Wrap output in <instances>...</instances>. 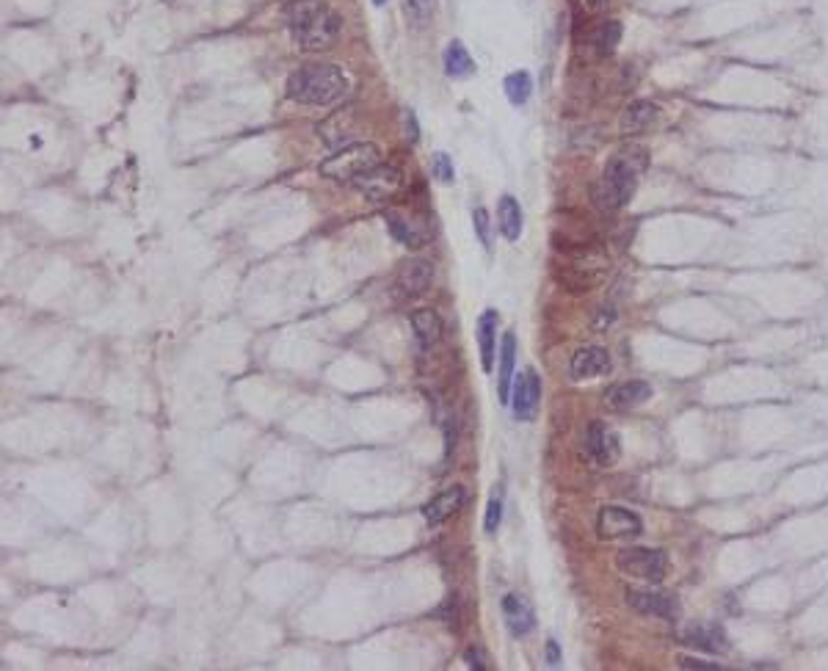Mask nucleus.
<instances>
[{
    "label": "nucleus",
    "mask_w": 828,
    "mask_h": 671,
    "mask_svg": "<svg viewBox=\"0 0 828 671\" xmlns=\"http://www.w3.org/2000/svg\"><path fill=\"white\" fill-rule=\"evenodd\" d=\"M431 282H434V266L429 260H406L398 269L395 290L403 299H418L431 288Z\"/></svg>",
    "instance_id": "9b49d317"
},
{
    "label": "nucleus",
    "mask_w": 828,
    "mask_h": 671,
    "mask_svg": "<svg viewBox=\"0 0 828 671\" xmlns=\"http://www.w3.org/2000/svg\"><path fill=\"white\" fill-rule=\"evenodd\" d=\"M547 663H550V666H558V663H560V649H558V644H555L552 638L547 641Z\"/></svg>",
    "instance_id": "2f4dec72"
},
{
    "label": "nucleus",
    "mask_w": 828,
    "mask_h": 671,
    "mask_svg": "<svg viewBox=\"0 0 828 671\" xmlns=\"http://www.w3.org/2000/svg\"><path fill=\"white\" fill-rule=\"evenodd\" d=\"M406 136L411 138V141H418V122H414V114L411 111H406Z\"/></svg>",
    "instance_id": "473e14b6"
},
{
    "label": "nucleus",
    "mask_w": 828,
    "mask_h": 671,
    "mask_svg": "<svg viewBox=\"0 0 828 671\" xmlns=\"http://www.w3.org/2000/svg\"><path fill=\"white\" fill-rule=\"evenodd\" d=\"M411 329H414V338H418V346L423 351H431L442 338V318L431 307L414 310L411 312Z\"/></svg>",
    "instance_id": "dca6fc26"
},
{
    "label": "nucleus",
    "mask_w": 828,
    "mask_h": 671,
    "mask_svg": "<svg viewBox=\"0 0 828 671\" xmlns=\"http://www.w3.org/2000/svg\"><path fill=\"white\" fill-rule=\"evenodd\" d=\"M500 520H503V500L500 497H491L489 506H486V517H483V528H486L489 536L497 534V528H500Z\"/></svg>",
    "instance_id": "bb28decb"
},
{
    "label": "nucleus",
    "mask_w": 828,
    "mask_h": 671,
    "mask_svg": "<svg viewBox=\"0 0 828 671\" xmlns=\"http://www.w3.org/2000/svg\"><path fill=\"white\" fill-rule=\"evenodd\" d=\"M464 663H467L470 668H478V671H486V668H489V660H486V655H483L480 646H470V649L464 652Z\"/></svg>",
    "instance_id": "c756f323"
},
{
    "label": "nucleus",
    "mask_w": 828,
    "mask_h": 671,
    "mask_svg": "<svg viewBox=\"0 0 828 671\" xmlns=\"http://www.w3.org/2000/svg\"><path fill=\"white\" fill-rule=\"evenodd\" d=\"M379 163H381L379 147L370 141H357V144H346L331 158H326L320 163V175L338 183H357L362 175L376 169Z\"/></svg>",
    "instance_id": "20e7f679"
},
{
    "label": "nucleus",
    "mask_w": 828,
    "mask_h": 671,
    "mask_svg": "<svg viewBox=\"0 0 828 671\" xmlns=\"http://www.w3.org/2000/svg\"><path fill=\"white\" fill-rule=\"evenodd\" d=\"M608 371H611V354L602 346H583V349H577L574 357H571V365H569V373L577 381L605 376Z\"/></svg>",
    "instance_id": "f8f14e48"
},
{
    "label": "nucleus",
    "mask_w": 828,
    "mask_h": 671,
    "mask_svg": "<svg viewBox=\"0 0 828 671\" xmlns=\"http://www.w3.org/2000/svg\"><path fill=\"white\" fill-rule=\"evenodd\" d=\"M649 398H651V384L638 381V379H632V381H621V384H613V387L608 390V395H605L608 406H611V409H619V412L635 409V406L646 403Z\"/></svg>",
    "instance_id": "2eb2a0df"
},
{
    "label": "nucleus",
    "mask_w": 828,
    "mask_h": 671,
    "mask_svg": "<svg viewBox=\"0 0 828 671\" xmlns=\"http://www.w3.org/2000/svg\"><path fill=\"white\" fill-rule=\"evenodd\" d=\"M348 89V77L335 64H304L288 77V97L301 106H331Z\"/></svg>",
    "instance_id": "7ed1b4c3"
},
{
    "label": "nucleus",
    "mask_w": 828,
    "mask_h": 671,
    "mask_svg": "<svg viewBox=\"0 0 828 671\" xmlns=\"http://www.w3.org/2000/svg\"><path fill=\"white\" fill-rule=\"evenodd\" d=\"M586 456L597 467H613L621 456L619 434L605 423H591L589 432H586Z\"/></svg>",
    "instance_id": "1a4fd4ad"
},
{
    "label": "nucleus",
    "mask_w": 828,
    "mask_h": 671,
    "mask_svg": "<svg viewBox=\"0 0 828 671\" xmlns=\"http://www.w3.org/2000/svg\"><path fill=\"white\" fill-rule=\"evenodd\" d=\"M619 42H621V25H619L616 20L602 23V25L594 31V36H591V45H594L597 56H611V53L619 47Z\"/></svg>",
    "instance_id": "393cba45"
},
{
    "label": "nucleus",
    "mask_w": 828,
    "mask_h": 671,
    "mask_svg": "<svg viewBox=\"0 0 828 671\" xmlns=\"http://www.w3.org/2000/svg\"><path fill=\"white\" fill-rule=\"evenodd\" d=\"M680 666H682V668H710V671L721 668L718 663H710V660H699V657H680Z\"/></svg>",
    "instance_id": "7c9ffc66"
},
{
    "label": "nucleus",
    "mask_w": 828,
    "mask_h": 671,
    "mask_svg": "<svg viewBox=\"0 0 828 671\" xmlns=\"http://www.w3.org/2000/svg\"><path fill=\"white\" fill-rule=\"evenodd\" d=\"M400 183H403V178H400V172L395 169V166L379 163L376 169H370L368 175H362L354 186H357V191L365 194L370 202H387L389 197L398 194Z\"/></svg>",
    "instance_id": "9d476101"
},
{
    "label": "nucleus",
    "mask_w": 828,
    "mask_h": 671,
    "mask_svg": "<svg viewBox=\"0 0 828 671\" xmlns=\"http://www.w3.org/2000/svg\"><path fill=\"white\" fill-rule=\"evenodd\" d=\"M285 20L301 50H328L343 34V17L320 0H293Z\"/></svg>",
    "instance_id": "f03ea898"
},
{
    "label": "nucleus",
    "mask_w": 828,
    "mask_h": 671,
    "mask_svg": "<svg viewBox=\"0 0 828 671\" xmlns=\"http://www.w3.org/2000/svg\"><path fill=\"white\" fill-rule=\"evenodd\" d=\"M514 414L520 423H530L536 421L539 406H541V379L536 373V368H525L514 384V398H511Z\"/></svg>",
    "instance_id": "6e6552de"
},
{
    "label": "nucleus",
    "mask_w": 828,
    "mask_h": 671,
    "mask_svg": "<svg viewBox=\"0 0 828 671\" xmlns=\"http://www.w3.org/2000/svg\"><path fill=\"white\" fill-rule=\"evenodd\" d=\"M597 534L600 539L619 542V539H635L643 534V523L635 512L621 506H605L597 517Z\"/></svg>",
    "instance_id": "423d86ee"
},
{
    "label": "nucleus",
    "mask_w": 828,
    "mask_h": 671,
    "mask_svg": "<svg viewBox=\"0 0 828 671\" xmlns=\"http://www.w3.org/2000/svg\"><path fill=\"white\" fill-rule=\"evenodd\" d=\"M657 114H660V108H657L654 103H649V100H635V103H630L627 111L621 114L619 127H621L624 136H638V133H643L646 127H651V122L657 119Z\"/></svg>",
    "instance_id": "aec40b11"
},
{
    "label": "nucleus",
    "mask_w": 828,
    "mask_h": 671,
    "mask_svg": "<svg viewBox=\"0 0 828 671\" xmlns=\"http://www.w3.org/2000/svg\"><path fill=\"white\" fill-rule=\"evenodd\" d=\"M646 166H649V155H646L643 147H635V144L621 147L605 163L602 178L594 186V205L605 213L621 210L632 199V194L641 183V175L646 172Z\"/></svg>",
    "instance_id": "f257e3e1"
},
{
    "label": "nucleus",
    "mask_w": 828,
    "mask_h": 671,
    "mask_svg": "<svg viewBox=\"0 0 828 671\" xmlns=\"http://www.w3.org/2000/svg\"><path fill=\"white\" fill-rule=\"evenodd\" d=\"M583 4H586L591 12H600V9H605V6H608V0H583Z\"/></svg>",
    "instance_id": "72a5a7b5"
},
{
    "label": "nucleus",
    "mask_w": 828,
    "mask_h": 671,
    "mask_svg": "<svg viewBox=\"0 0 828 671\" xmlns=\"http://www.w3.org/2000/svg\"><path fill=\"white\" fill-rule=\"evenodd\" d=\"M503 619L514 638H522V635L533 633V627H536V611H533L530 600L522 595L503 597Z\"/></svg>",
    "instance_id": "ddd939ff"
},
{
    "label": "nucleus",
    "mask_w": 828,
    "mask_h": 671,
    "mask_svg": "<svg viewBox=\"0 0 828 671\" xmlns=\"http://www.w3.org/2000/svg\"><path fill=\"white\" fill-rule=\"evenodd\" d=\"M497 326H500V315L497 310H486L478 318V349H480V365L486 373L494 368V354H497Z\"/></svg>",
    "instance_id": "f3484780"
},
{
    "label": "nucleus",
    "mask_w": 828,
    "mask_h": 671,
    "mask_svg": "<svg viewBox=\"0 0 828 671\" xmlns=\"http://www.w3.org/2000/svg\"><path fill=\"white\" fill-rule=\"evenodd\" d=\"M387 224H389V232L403 243V246H423L426 243V232L414 224V221H409V219H403V216H398V213H387Z\"/></svg>",
    "instance_id": "5701e85b"
},
{
    "label": "nucleus",
    "mask_w": 828,
    "mask_h": 671,
    "mask_svg": "<svg viewBox=\"0 0 828 671\" xmlns=\"http://www.w3.org/2000/svg\"><path fill=\"white\" fill-rule=\"evenodd\" d=\"M627 603L646 616H657L666 622H677L682 614V605L677 597L666 595V592H651V589H630L627 592Z\"/></svg>",
    "instance_id": "0eeeda50"
},
{
    "label": "nucleus",
    "mask_w": 828,
    "mask_h": 671,
    "mask_svg": "<svg viewBox=\"0 0 828 671\" xmlns=\"http://www.w3.org/2000/svg\"><path fill=\"white\" fill-rule=\"evenodd\" d=\"M685 644L696 646V649H704V652H715V655H723L729 652V635L721 625L715 622H699V625H691L685 630Z\"/></svg>",
    "instance_id": "4468645a"
},
{
    "label": "nucleus",
    "mask_w": 828,
    "mask_h": 671,
    "mask_svg": "<svg viewBox=\"0 0 828 671\" xmlns=\"http://www.w3.org/2000/svg\"><path fill=\"white\" fill-rule=\"evenodd\" d=\"M445 72L450 77H470L475 72V61L459 39H453L445 50Z\"/></svg>",
    "instance_id": "4be33fe9"
},
{
    "label": "nucleus",
    "mask_w": 828,
    "mask_h": 671,
    "mask_svg": "<svg viewBox=\"0 0 828 671\" xmlns=\"http://www.w3.org/2000/svg\"><path fill=\"white\" fill-rule=\"evenodd\" d=\"M616 566L643 583H660L669 572V555L657 547H624L616 555Z\"/></svg>",
    "instance_id": "39448f33"
},
{
    "label": "nucleus",
    "mask_w": 828,
    "mask_h": 671,
    "mask_svg": "<svg viewBox=\"0 0 828 671\" xmlns=\"http://www.w3.org/2000/svg\"><path fill=\"white\" fill-rule=\"evenodd\" d=\"M514 362H517V334L506 331L500 343V368H497V395L503 403L511 401V376H514Z\"/></svg>",
    "instance_id": "6ab92c4d"
},
{
    "label": "nucleus",
    "mask_w": 828,
    "mask_h": 671,
    "mask_svg": "<svg viewBox=\"0 0 828 671\" xmlns=\"http://www.w3.org/2000/svg\"><path fill=\"white\" fill-rule=\"evenodd\" d=\"M464 489L461 486H450V489H445V492H439L434 500H429L426 503V509H423V517H426V523L429 525H439V523H445L448 517H453L461 506H464Z\"/></svg>",
    "instance_id": "a211bd4d"
},
{
    "label": "nucleus",
    "mask_w": 828,
    "mask_h": 671,
    "mask_svg": "<svg viewBox=\"0 0 828 671\" xmlns=\"http://www.w3.org/2000/svg\"><path fill=\"white\" fill-rule=\"evenodd\" d=\"M431 169H434V178H439L442 183H453V180H456V169H453V163H450V158H448L445 152H437V155H434Z\"/></svg>",
    "instance_id": "cd10ccee"
},
{
    "label": "nucleus",
    "mask_w": 828,
    "mask_h": 671,
    "mask_svg": "<svg viewBox=\"0 0 828 671\" xmlns=\"http://www.w3.org/2000/svg\"><path fill=\"white\" fill-rule=\"evenodd\" d=\"M373 4H376V6H384V4H387V0H373Z\"/></svg>",
    "instance_id": "f704fd0d"
},
{
    "label": "nucleus",
    "mask_w": 828,
    "mask_h": 671,
    "mask_svg": "<svg viewBox=\"0 0 828 671\" xmlns=\"http://www.w3.org/2000/svg\"><path fill=\"white\" fill-rule=\"evenodd\" d=\"M503 89H506V97H509L511 106H525V103L530 100V92H533V77H530V72H525V69L511 72V75L506 77V83H503Z\"/></svg>",
    "instance_id": "b1692460"
},
{
    "label": "nucleus",
    "mask_w": 828,
    "mask_h": 671,
    "mask_svg": "<svg viewBox=\"0 0 828 671\" xmlns=\"http://www.w3.org/2000/svg\"><path fill=\"white\" fill-rule=\"evenodd\" d=\"M472 224H475L478 240L489 249V246H491V229H489V213H486V208H478V210L472 213Z\"/></svg>",
    "instance_id": "c85d7f7f"
},
{
    "label": "nucleus",
    "mask_w": 828,
    "mask_h": 671,
    "mask_svg": "<svg viewBox=\"0 0 828 671\" xmlns=\"http://www.w3.org/2000/svg\"><path fill=\"white\" fill-rule=\"evenodd\" d=\"M434 9H437V0H406V15L418 25H423L434 15Z\"/></svg>",
    "instance_id": "a878e982"
},
{
    "label": "nucleus",
    "mask_w": 828,
    "mask_h": 671,
    "mask_svg": "<svg viewBox=\"0 0 828 671\" xmlns=\"http://www.w3.org/2000/svg\"><path fill=\"white\" fill-rule=\"evenodd\" d=\"M522 221H525V216H522L520 202L511 194L500 197V202H497V227H500V232H503L506 240H511V243L520 240L522 227H525Z\"/></svg>",
    "instance_id": "412c9836"
}]
</instances>
